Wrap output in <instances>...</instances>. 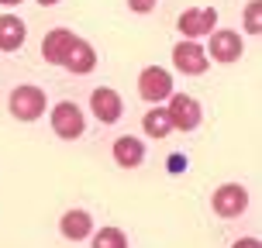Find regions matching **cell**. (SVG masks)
Returning <instances> with one entry per match:
<instances>
[{"label":"cell","instance_id":"cell-1","mask_svg":"<svg viewBox=\"0 0 262 248\" xmlns=\"http://www.w3.org/2000/svg\"><path fill=\"white\" fill-rule=\"evenodd\" d=\"M7 107H11V114L17 121H38L41 114H45V90H41V86H31V83L14 86Z\"/></svg>","mask_w":262,"mask_h":248},{"label":"cell","instance_id":"cell-2","mask_svg":"<svg viewBox=\"0 0 262 248\" xmlns=\"http://www.w3.org/2000/svg\"><path fill=\"white\" fill-rule=\"evenodd\" d=\"M169 121L176 131H193L200 128L204 121V110H200V100L196 97H186V93H169Z\"/></svg>","mask_w":262,"mask_h":248},{"label":"cell","instance_id":"cell-3","mask_svg":"<svg viewBox=\"0 0 262 248\" xmlns=\"http://www.w3.org/2000/svg\"><path fill=\"white\" fill-rule=\"evenodd\" d=\"M138 93H142V100H148V104L169 100V93H172L169 69H162V65H148V69H142V76H138Z\"/></svg>","mask_w":262,"mask_h":248},{"label":"cell","instance_id":"cell-4","mask_svg":"<svg viewBox=\"0 0 262 248\" xmlns=\"http://www.w3.org/2000/svg\"><path fill=\"white\" fill-rule=\"evenodd\" d=\"M210 207H214V214H221V217H238V214H245V207H249V190L238 186V183H224V186L214 190Z\"/></svg>","mask_w":262,"mask_h":248},{"label":"cell","instance_id":"cell-5","mask_svg":"<svg viewBox=\"0 0 262 248\" xmlns=\"http://www.w3.org/2000/svg\"><path fill=\"white\" fill-rule=\"evenodd\" d=\"M83 128H86V121H83L79 104L62 100V104L52 107V131L59 134V138H79V134H83Z\"/></svg>","mask_w":262,"mask_h":248},{"label":"cell","instance_id":"cell-6","mask_svg":"<svg viewBox=\"0 0 262 248\" xmlns=\"http://www.w3.org/2000/svg\"><path fill=\"white\" fill-rule=\"evenodd\" d=\"M172 65H176L180 73H186V76H200V73H207L210 59L193 38H186V41H180V45L172 49Z\"/></svg>","mask_w":262,"mask_h":248},{"label":"cell","instance_id":"cell-7","mask_svg":"<svg viewBox=\"0 0 262 248\" xmlns=\"http://www.w3.org/2000/svg\"><path fill=\"white\" fill-rule=\"evenodd\" d=\"M217 25V11L214 7H190V11L180 14V31L186 38H200V35H210Z\"/></svg>","mask_w":262,"mask_h":248},{"label":"cell","instance_id":"cell-8","mask_svg":"<svg viewBox=\"0 0 262 248\" xmlns=\"http://www.w3.org/2000/svg\"><path fill=\"white\" fill-rule=\"evenodd\" d=\"M90 107H93V114H97L100 124H114L124 114V104H121L118 90H111V86H97L90 93Z\"/></svg>","mask_w":262,"mask_h":248},{"label":"cell","instance_id":"cell-9","mask_svg":"<svg viewBox=\"0 0 262 248\" xmlns=\"http://www.w3.org/2000/svg\"><path fill=\"white\" fill-rule=\"evenodd\" d=\"M207 55L217 59V62H235V59H242V35L238 31H210Z\"/></svg>","mask_w":262,"mask_h":248},{"label":"cell","instance_id":"cell-10","mask_svg":"<svg viewBox=\"0 0 262 248\" xmlns=\"http://www.w3.org/2000/svg\"><path fill=\"white\" fill-rule=\"evenodd\" d=\"M73 45H76V35H73L69 28H55V31H49L45 41H41V55H45L52 65H62Z\"/></svg>","mask_w":262,"mask_h":248},{"label":"cell","instance_id":"cell-11","mask_svg":"<svg viewBox=\"0 0 262 248\" xmlns=\"http://www.w3.org/2000/svg\"><path fill=\"white\" fill-rule=\"evenodd\" d=\"M28 38V28L14 14H0V52H17Z\"/></svg>","mask_w":262,"mask_h":248},{"label":"cell","instance_id":"cell-12","mask_svg":"<svg viewBox=\"0 0 262 248\" xmlns=\"http://www.w3.org/2000/svg\"><path fill=\"white\" fill-rule=\"evenodd\" d=\"M114 162L124 166V169H138L145 162V145L135 134H121L118 142H114Z\"/></svg>","mask_w":262,"mask_h":248},{"label":"cell","instance_id":"cell-13","mask_svg":"<svg viewBox=\"0 0 262 248\" xmlns=\"http://www.w3.org/2000/svg\"><path fill=\"white\" fill-rule=\"evenodd\" d=\"M59 231H62L69 241H83V238L93 235V217L86 210H66L62 221H59Z\"/></svg>","mask_w":262,"mask_h":248},{"label":"cell","instance_id":"cell-14","mask_svg":"<svg viewBox=\"0 0 262 248\" xmlns=\"http://www.w3.org/2000/svg\"><path fill=\"white\" fill-rule=\"evenodd\" d=\"M66 69L69 73H76V76H86V73H93V65H97V52H93L90 41L76 38V45L69 49V55H66Z\"/></svg>","mask_w":262,"mask_h":248},{"label":"cell","instance_id":"cell-15","mask_svg":"<svg viewBox=\"0 0 262 248\" xmlns=\"http://www.w3.org/2000/svg\"><path fill=\"white\" fill-rule=\"evenodd\" d=\"M142 128H145V134H148V138H166V134L172 131L169 110L156 104V107H152V110H148V114L142 118Z\"/></svg>","mask_w":262,"mask_h":248},{"label":"cell","instance_id":"cell-16","mask_svg":"<svg viewBox=\"0 0 262 248\" xmlns=\"http://www.w3.org/2000/svg\"><path fill=\"white\" fill-rule=\"evenodd\" d=\"M93 248H128V235L121 228H100L93 235Z\"/></svg>","mask_w":262,"mask_h":248},{"label":"cell","instance_id":"cell-17","mask_svg":"<svg viewBox=\"0 0 262 248\" xmlns=\"http://www.w3.org/2000/svg\"><path fill=\"white\" fill-rule=\"evenodd\" d=\"M259 14H262V4L252 0L249 7H245V31H249V35H259Z\"/></svg>","mask_w":262,"mask_h":248},{"label":"cell","instance_id":"cell-18","mask_svg":"<svg viewBox=\"0 0 262 248\" xmlns=\"http://www.w3.org/2000/svg\"><path fill=\"white\" fill-rule=\"evenodd\" d=\"M128 4H131V11H135V14H148L159 0H128Z\"/></svg>","mask_w":262,"mask_h":248},{"label":"cell","instance_id":"cell-19","mask_svg":"<svg viewBox=\"0 0 262 248\" xmlns=\"http://www.w3.org/2000/svg\"><path fill=\"white\" fill-rule=\"evenodd\" d=\"M166 166H169V172H183L186 169V159L183 155H169V162H166Z\"/></svg>","mask_w":262,"mask_h":248},{"label":"cell","instance_id":"cell-20","mask_svg":"<svg viewBox=\"0 0 262 248\" xmlns=\"http://www.w3.org/2000/svg\"><path fill=\"white\" fill-rule=\"evenodd\" d=\"M231 248H262V241H259V238H238Z\"/></svg>","mask_w":262,"mask_h":248},{"label":"cell","instance_id":"cell-21","mask_svg":"<svg viewBox=\"0 0 262 248\" xmlns=\"http://www.w3.org/2000/svg\"><path fill=\"white\" fill-rule=\"evenodd\" d=\"M41 7H52V4H59V0H38Z\"/></svg>","mask_w":262,"mask_h":248},{"label":"cell","instance_id":"cell-22","mask_svg":"<svg viewBox=\"0 0 262 248\" xmlns=\"http://www.w3.org/2000/svg\"><path fill=\"white\" fill-rule=\"evenodd\" d=\"M0 4H4V7H14V4H21V0H0Z\"/></svg>","mask_w":262,"mask_h":248}]
</instances>
